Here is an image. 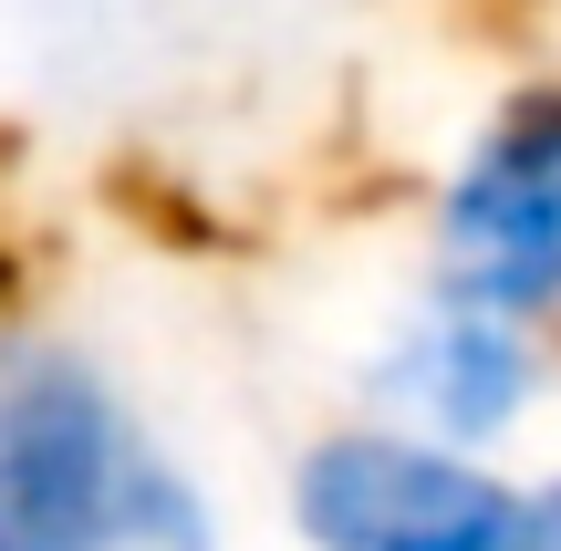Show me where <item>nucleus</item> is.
Instances as JSON below:
<instances>
[{
	"label": "nucleus",
	"instance_id": "1",
	"mask_svg": "<svg viewBox=\"0 0 561 551\" xmlns=\"http://www.w3.org/2000/svg\"><path fill=\"white\" fill-rule=\"evenodd\" d=\"M146 458L157 437L94 354L0 323V551H104Z\"/></svg>",
	"mask_w": 561,
	"mask_h": 551
},
{
	"label": "nucleus",
	"instance_id": "5",
	"mask_svg": "<svg viewBox=\"0 0 561 551\" xmlns=\"http://www.w3.org/2000/svg\"><path fill=\"white\" fill-rule=\"evenodd\" d=\"M104 551H229V541H219L208 490L157 448V458L136 469V490H125V510H115V531H104Z\"/></svg>",
	"mask_w": 561,
	"mask_h": 551
},
{
	"label": "nucleus",
	"instance_id": "2",
	"mask_svg": "<svg viewBox=\"0 0 561 551\" xmlns=\"http://www.w3.org/2000/svg\"><path fill=\"white\" fill-rule=\"evenodd\" d=\"M291 531L301 551H551L541 490L385 416H354L291 458Z\"/></svg>",
	"mask_w": 561,
	"mask_h": 551
},
{
	"label": "nucleus",
	"instance_id": "3",
	"mask_svg": "<svg viewBox=\"0 0 561 551\" xmlns=\"http://www.w3.org/2000/svg\"><path fill=\"white\" fill-rule=\"evenodd\" d=\"M426 282L561 323V83H510L426 198Z\"/></svg>",
	"mask_w": 561,
	"mask_h": 551
},
{
	"label": "nucleus",
	"instance_id": "4",
	"mask_svg": "<svg viewBox=\"0 0 561 551\" xmlns=\"http://www.w3.org/2000/svg\"><path fill=\"white\" fill-rule=\"evenodd\" d=\"M364 395H375L364 416H385V427L426 437V448H458V458H489L541 416L551 344L520 312H489L468 291L416 282V302L385 323L375 365H364Z\"/></svg>",
	"mask_w": 561,
	"mask_h": 551
}]
</instances>
